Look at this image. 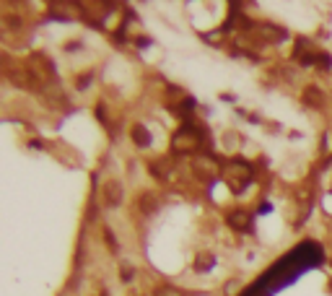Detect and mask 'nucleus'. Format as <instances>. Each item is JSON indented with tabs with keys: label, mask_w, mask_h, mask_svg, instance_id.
Wrapping results in <instances>:
<instances>
[{
	"label": "nucleus",
	"mask_w": 332,
	"mask_h": 296,
	"mask_svg": "<svg viewBox=\"0 0 332 296\" xmlns=\"http://www.w3.org/2000/svg\"><path fill=\"white\" fill-rule=\"evenodd\" d=\"M47 3H55V0H47Z\"/></svg>",
	"instance_id": "4468645a"
},
{
	"label": "nucleus",
	"mask_w": 332,
	"mask_h": 296,
	"mask_svg": "<svg viewBox=\"0 0 332 296\" xmlns=\"http://www.w3.org/2000/svg\"><path fill=\"white\" fill-rule=\"evenodd\" d=\"M218 99H223L226 104H236V102H239V96H236L234 91H221V94H218Z\"/></svg>",
	"instance_id": "f8f14e48"
},
{
	"label": "nucleus",
	"mask_w": 332,
	"mask_h": 296,
	"mask_svg": "<svg viewBox=\"0 0 332 296\" xmlns=\"http://www.w3.org/2000/svg\"><path fill=\"white\" fill-rule=\"evenodd\" d=\"M133 42H135L138 50H143V47H151V45H153V36H151V34H135Z\"/></svg>",
	"instance_id": "1a4fd4ad"
},
{
	"label": "nucleus",
	"mask_w": 332,
	"mask_h": 296,
	"mask_svg": "<svg viewBox=\"0 0 332 296\" xmlns=\"http://www.w3.org/2000/svg\"><path fill=\"white\" fill-rule=\"evenodd\" d=\"M226 224L234 231L246 234V231H252V226H255V216L249 213V210H244V208H234V210H229V213H226Z\"/></svg>",
	"instance_id": "f257e3e1"
},
{
	"label": "nucleus",
	"mask_w": 332,
	"mask_h": 296,
	"mask_svg": "<svg viewBox=\"0 0 332 296\" xmlns=\"http://www.w3.org/2000/svg\"><path fill=\"white\" fill-rule=\"evenodd\" d=\"M301 102H304V107H309L314 112H322V109H327L329 96L317 86V83H309V86H304V91H301Z\"/></svg>",
	"instance_id": "f03ea898"
},
{
	"label": "nucleus",
	"mask_w": 332,
	"mask_h": 296,
	"mask_svg": "<svg viewBox=\"0 0 332 296\" xmlns=\"http://www.w3.org/2000/svg\"><path fill=\"white\" fill-rule=\"evenodd\" d=\"M119 278H122V281H133V268H130V265H122Z\"/></svg>",
	"instance_id": "ddd939ff"
},
{
	"label": "nucleus",
	"mask_w": 332,
	"mask_h": 296,
	"mask_svg": "<svg viewBox=\"0 0 332 296\" xmlns=\"http://www.w3.org/2000/svg\"><path fill=\"white\" fill-rule=\"evenodd\" d=\"M138 205H140V210H143L146 216H153L156 210L161 208V198L148 190V192H140V195H138Z\"/></svg>",
	"instance_id": "39448f33"
},
{
	"label": "nucleus",
	"mask_w": 332,
	"mask_h": 296,
	"mask_svg": "<svg viewBox=\"0 0 332 296\" xmlns=\"http://www.w3.org/2000/svg\"><path fill=\"white\" fill-rule=\"evenodd\" d=\"M262 128H265V133H270V135H278V133L283 130L278 120H265V122H262Z\"/></svg>",
	"instance_id": "9d476101"
},
{
	"label": "nucleus",
	"mask_w": 332,
	"mask_h": 296,
	"mask_svg": "<svg viewBox=\"0 0 332 296\" xmlns=\"http://www.w3.org/2000/svg\"><path fill=\"white\" fill-rule=\"evenodd\" d=\"M213 263H216V258L211 255V252H200L197 260H195V270H197V273H205V270H211Z\"/></svg>",
	"instance_id": "0eeeda50"
},
{
	"label": "nucleus",
	"mask_w": 332,
	"mask_h": 296,
	"mask_svg": "<svg viewBox=\"0 0 332 296\" xmlns=\"http://www.w3.org/2000/svg\"><path fill=\"white\" fill-rule=\"evenodd\" d=\"M91 83H94V70H91V68H89L86 73H78V75H75V89H78V91H89Z\"/></svg>",
	"instance_id": "423d86ee"
},
{
	"label": "nucleus",
	"mask_w": 332,
	"mask_h": 296,
	"mask_svg": "<svg viewBox=\"0 0 332 296\" xmlns=\"http://www.w3.org/2000/svg\"><path fill=\"white\" fill-rule=\"evenodd\" d=\"M122 198H125V190H122V182L119 180H107L101 185V203L107 208H119L122 205Z\"/></svg>",
	"instance_id": "7ed1b4c3"
},
{
	"label": "nucleus",
	"mask_w": 332,
	"mask_h": 296,
	"mask_svg": "<svg viewBox=\"0 0 332 296\" xmlns=\"http://www.w3.org/2000/svg\"><path fill=\"white\" fill-rule=\"evenodd\" d=\"M78 50H83V39L73 36L70 42H63V52H78Z\"/></svg>",
	"instance_id": "6e6552de"
},
{
	"label": "nucleus",
	"mask_w": 332,
	"mask_h": 296,
	"mask_svg": "<svg viewBox=\"0 0 332 296\" xmlns=\"http://www.w3.org/2000/svg\"><path fill=\"white\" fill-rule=\"evenodd\" d=\"M101 234L107 236V242H109V249H112V252H117V239H114V234H112V229H109L107 224H104V229H101Z\"/></svg>",
	"instance_id": "9b49d317"
},
{
	"label": "nucleus",
	"mask_w": 332,
	"mask_h": 296,
	"mask_svg": "<svg viewBox=\"0 0 332 296\" xmlns=\"http://www.w3.org/2000/svg\"><path fill=\"white\" fill-rule=\"evenodd\" d=\"M130 141L135 148H151L153 146V135L146 128V122H133L130 125Z\"/></svg>",
	"instance_id": "20e7f679"
}]
</instances>
